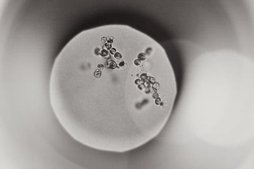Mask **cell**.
Listing matches in <instances>:
<instances>
[{"mask_svg": "<svg viewBox=\"0 0 254 169\" xmlns=\"http://www.w3.org/2000/svg\"><path fill=\"white\" fill-rule=\"evenodd\" d=\"M129 33L91 29L64 53V120L76 139L97 149L143 145L174 108L177 84L164 48Z\"/></svg>", "mask_w": 254, "mask_h": 169, "instance_id": "1", "label": "cell"}]
</instances>
